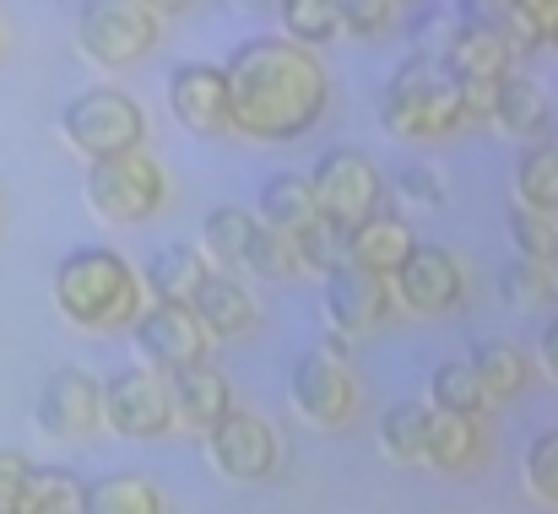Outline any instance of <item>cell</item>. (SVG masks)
I'll return each mask as SVG.
<instances>
[{
  "label": "cell",
  "instance_id": "26",
  "mask_svg": "<svg viewBox=\"0 0 558 514\" xmlns=\"http://www.w3.org/2000/svg\"><path fill=\"white\" fill-rule=\"evenodd\" d=\"M483 406H488V395H483V384L472 379L466 363H439V368H434V379H428V412L477 423Z\"/></svg>",
  "mask_w": 558,
  "mask_h": 514
},
{
  "label": "cell",
  "instance_id": "13",
  "mask_svg": "<svg viewBox=\"0 0 558 514\" xmlns=\"http://www.w3.org/2000/svg\"><path fill=\"white\" fill-rule=\"evenodd\" d=\"M390 287H396L401 304L417 309V315H450V309L461 304V266H456L445 249L417 244V249L396 266Z\"/></svg>",
  "mask_w": 558,
  "mask_h": 514
},
{
  "label": "cell",
  "instance_id": "37",
  "mask_svg": "<svg viewBox=\"0 0 558 514\" xmlns=\"http://www.w3.org/2000/svg\"><path fill=\"white\" fill-rule=\"evenodd\" d=\"M526 488H532L543 504L558 510V428L543 433V439L526 450Z\"/></svg>",
  "mask_w": 558,
  "mask_h": 514
},
{
  "label": "cell",
  "instance_id": "38",
  "mask_svg": "<svg viewBox=\"0 0 558 514\" xmlns=\"http://www.w3.org/2000/svg\"><path fill=\"white\" fill-rule=\"evenodd\" d=\"M337 22H342V33L379 38V33H390L396 5H390V0H337Z\"/></svg>",
  "mask_w": 558,
  "mask_h": 514
},
{
  "label": "cell",
  "instance_id": "15",
  "mask_svg": "<svg viewBox=\"0 0 558 514\" xmlns=\"http://www.w3.org/2000/svg\"><path fill=\"white\" fill-rule=\"evenodd\" d=\"M326 315H331V326L348 342H359V336H369L374 326H385L390 287L379 277H369V271H359V266H337L326 277Z\"/></svg>",
  "mask_w": 558,
  "mask_h": 514
},
{
  "label": "cell",
  "instance_id": "24",
  "mask_svg": "<svg viewBox=\"0 0 558 514\" xmlns=\"http://www.w3.org/2000/svg\"><path fill=\"white\" fill-rule=\"evenodd\" d=\"M82 488L87 482H76L60 466H27L16 514H82Z\"/></svg>",
  "mask_w": 558,
  "mask_h": 514
},
{
  "label": "cell",
  "instance_id": "35",
  "mask_svg": "<svg viewBox=\"0 0 558 514\" xmlns=\"http://www.w3.org/2000/svg\"><path fill=\"white\" fill-rule=\"evenodd\" d=\"M293 249H299V266H310V271H320V277H331L337 266H348V238L331 233L326 222H310V228L293 238Z\"/></svg>",
  "mask_w": 558,
  "mask_h": 514
},
{
  "label": "cell",
  "instance_id": "10",
  "mask_svg": "<svg viewBox=\"0 0 558 514\" xmlns=\"http://www.w3.org/2000/svg\"><path fill=\"white\" fill-rule=\"evenodd\" d=\"M293 406L315 423V428H337L353 412V374L342 363V352L331 346H310L293 363Z\"/></svg>",
  "mask_w": 558,
  "mask_h": 514
},
{
  "label": "cell",
  "instance_id": "31",
  "mask_svg": "<svg viewBox=\"0 0 558 514\" xmlns=\"http://www.w3.org/2000/svg\"><path fill=\"white\" fill-rule=\"evenodd\" d=\"M499 293L515 304V309H537L558 298V266H543V260H510L499 271Z\"/></svg>",
  "mask_w": 558,
  "mask_h": 514
},
{
  "label": "cell",
  "instance_id": "27",
  "mask_svg": "<svg viewBox=\"0 0 558 514\" xmlns=\"http://www.w3.org/2000/svg\"><path fill=\"white\" fill-rule=\"evenodd\" d=\"M477 423H466V417H439V412H428V439H423V461H434L439 472H461V466H472L477 461Z\"/></svg>",
  "mask_w": 558,
  "mask_h": 514
},
{
  "label": "cell",
  "instance_id": "45",
  "mask_svg": "<svg viewBox=\"0 0 558 514\" xmlns=\"http://www.w3.org/2000/svg\"><path fill=\"white\" fill-rule=\"evenodd\" d=\"M554 152H558V147H554Z\"/></svg>",
  "mask_w": 558,
  "mask_h": 514
},
{
  "label": "cell",
  "instance_id": "43",
  "mask_svg": "<svg viewBox=\"0 0 558 514\" xmlns=\"http://www.w3.org/2000/svg\"><path fill=\"white\" fill-rule=\"evenodd\" d=\"M0 49H5V27H0Z\"/></svg>",
  "mask_w": 558,
  "mask_h": 514
},
{
  "label": "cell",
  "instance_id": "22",
  "mask_svg": "<svg viewBox=\"0 0 558 514\" xmlns=\"http://www.w3.org/2000/svg\"><path fill=\"white\" fill-rule=\"evenodd\" d=\"M255 233H260L255 211H244V206H217V211H206V222H201V260H206V266H244Z\"/></svg>",
  "mask_w": 558,
  "mask_h": 514
},
{
  "label": "cell",
  "instance_id": "30",
  "mask_svg": "<svg viewBox=\"0 0 558 514\" xmlns=\"http://www.w3.org/2000/svg\"><path fill=\"white\" fill-rule=\"evenodd\" d=\"M423 439H428V406L401 401V406L385 412V423H379L385 455H396V461H423Z\"/></svg>",
  "mask_w": 558,
  "mask_h": 514
},
{
  "label": "cell",
  "instance_id": "36",
  "mask_svg": "<svg viewBox=\"0 0 558 514\" xmlns=\"http://www.w3.org/2000/svg\"><path fill=\"white\" fill-rule=\"evenodd\" d=\"M244 266H250V271H260V277H293V271H299V249H293V238H288V233L260 228V233H255V244H250V255H244Z\"/></svg>",
  "mask_w": 558,
  "mask_h": 514
},
{
  "label": "cell",
  "instance_id": "25",
  "mask_svg": "<svg viewBox=\"0 0 558 514\" xmlns=\"http://www.w3.org/2000/svg\"><path fill=\"white\" fill-rule=\"evenodd\" d=\"M82 514H163V499L147 477H98L82 488Z\"/></svg>",
  "mask_w": 558,
  "mask_h": 514
},
{
  "label": "cell",
  "instance_id": "42",
  "mask_svg": "<svg viewBox=\"0 0 558 514\" xmlns=\"http://www.w3.org/2000/svg\"><path fill=\"white\" fill-rule=\"evenodd\" d=\"M543 363L554 368V379H558V320L548 326V336H543Z\"/></svg>",
  "mask_w": 558,
  "mask_h": 514
},
{
  "label": "cell",
  "instance_id": "28",
  "mask_svg": "<svg viewBox=\"0 0 558 514\" xmlns=\"http://www.w3.org/2000/svg\"><path fill=\"white\" fill-rule=\"evenodd\" d=\"M466 368H472V379L483 384L488 401H505V395H515V390L526 384V363H521V352L505 346V342H483L472 357H466Z\"/></svg>",
  "mask_w": 558,
  "mask_h": 514
},
{
  "label": "cell",
  "instance_id": "18",
  "mask_svg": "<svg viewBox=\"0 0 558 514\" xmlns=\"http://www.w3.org/2000/svg\"><path fill=\"white\" fill-rule=\"evenodd\" d=\"M169 412L174 423L190 428V433H211L217 417L228 412V379L211 368V363H195L185 374L169 379Z\"/></svg>",
  "mask_w": 558,
  "mask_h": 514
},
{
  "label": "cell",
  "instance_id": "1",
  "mask_svg": "<svg viewBox=\"0 0 558 514\" xmlns=\"http://www.w3.org/2000/svg\"><path fill=\"white\" fill-rule=\"evenodd\" d=\"M222 82H228V114H233V131L255 136V142H293V136H310L326 114V98H331V82H326V65L288 44V38H244L228 65H222Z\"/></svg>",
  "mask_w": 558,
  "mask_h": 514
},
{
  "label": "cell",
  "instance_id": "7",
  "mask_svg": "<svg viewBox=\"0 0 558 514\" xmlns=\"http://www.w3.org/2000/svg\"><path fill=\"white\" fill-rule=\"evenodd\" d=\"M310 195H315V217L342 238L379 217V173L359 152H326L310 173Z\"/></svg>",
  "mask_w": 558,
  "mask_h": 514
},
{
  "label": "cell",
  "instance_id": "9",
  "mask_svg": "<svg viewBox=\"0 0 558 514\" xmlns=\"http://www.w3.org/2000/svg\"><path fill=\"white\" fill-rule=\"evenodd\" d=\"M206 450H211V466L233 482H260L277 472V433L266 428V417L255 412H222L217 428L206 433Z\"/></svg>",
  "mask_w": 558,
  "mask_h": 514
},
{
  "label": "cell",
  "instance_id": "39",
  "mask_svg": "<svg viewBox=\"0 0 558 514\" xmlns=\"http://www.w3.org/2000/svg\"><path fill=\"white\" fill-rule=\"evenodd\" d=\"M401 195L407 200H423V206H439L445 200V179L428 169V163H407L401 169Z\"/></svg>",
  "mask_w": 558,
  "mask_h": 514
},
{
  "label": "cell",
  "instance_id": "40",
  "mask_svg": "<svg viewBox=\"0 0 558 514\" xmlns=\"http://www.w3.org/2000/svg\"><path fill=\"white\" fill-rule=\"evenodd\" d=\"M461 87V120H494L499 82H456Z\"/></svg>",
  "mask_w": 558,
  "mask_h": 514
},
{
  "label": "cell",
  "instance_id": "17",
  "mask_svg": "<svg viewBox=\"0 0 558 514\" xmlns=\"http://www.w3.org/2000/svg\"><path fill=\"white\" fill-rule=\"evenodd\" d=\"M190 315H195V326L206 331V336H250L255 326H260V309H255V298L233 282V277H222V271H211L206 277V287L195 293V304H190Z\"/></svg>",
  "mask_w": 558,
  "mask_h": 514
},
{
  "label": "cell",
  "instance_id": "12",
  "mask_svg": "<svg viewBox=\"0 0 558 514\" xmlns=\"http://www.w3.org/2000/svg\"><path fill=\"white\" fill-rule=\"evenodd\" d=\"M169 109L174 120L185 125L190 136H228L233 131V114H228V82H222V65H180L169 76Z\"/></svg>",
  "mask_w": 558,
  "mask_h": 514
},
{
  "label": "cell",
  "instance_id": "3",
  "mask_svg": "<svg viewBox=\"0 0 558 514\" xmlns=\"http://www.w3.org/2000/svg\"><path fill=\"white\" fill-rule=\"evenodd\" d=\"M379 120L401 142H434L461 125V87L439 54H407L379 98Z\"/></svg>",
  "mask_w": 558,
  "mask_h": 514
},
{
  "label": "cell",
  "instance_id": "33",
  "mask_svg": "<svg viewBox=\"0 0 558 514\" xmlns=\"http://www.w3.org/2000/svg\"><path fill=\"white\" fill-rule=\"evenodd\" d=\"M483 22L499 33V44H505L510 54H532V49H543V44H548V33H543V22H537L532 0H505V5H494Z\"/></svg>",
  "mask_w": 558,
  "mask_h": 514
},
{
  "label": "cell",
  "instance_id": "11",
  "mask_svg": "<svg viewBox=\"0 0 558 514\" xmlns=\"http://www.w3.org/2000/svg\"><path fill=\"white\" fill-rule=\"evenodd\" d=\"M136 326V352L147 363V374H185L195 363H206V331L195 326L190 309H147L131 320Z\"/></svg>",
  "mask_w": 558,
  "mask_h": 514
},
{
  "label": "cell",
  "instance_id": "21",
  "mask_svg": "<svg viewBox=\"0 0 558 514\" xmlns=\"http://www.w3.org/2000/svg\"><path fill=\"white\" fill-rule=\"evenodd\" d=\"M206 277H211V266H206L201 249H190V244H174V249H163V255L147 260V287H153L158 304H169V309H190L195 293L206 287Z\"/></svg>",
  "mask_w": 558,
  "mask_h": 514
},
{
  "label": "cell",
  "instance_id": "8",
  "mask_svg": "<svg viewBox=\"0 0 558 514\" xmlns=\"http://www.w3.org/2000/svg\"><path fill=\"white\" fill-rule=\"evenodd\" d=\"M98 423H109L120 439H158L174 428V412H169V384L147 368H131V374H114L104 390H98Z\"/></svg>",
  "mask_w": 558,
  "mask_h": 514
},
{
  "label": "cell",
  "instance_id": "41",
  "mask_svg": "<svg viewBox=\"0 0 558 514\" xmlns=\"http://www.w3.org/2000/svg\"><path fill=\"white\" fill-rule=\"evenodd\" d=\"M22 477H27V461H22L16 450H0V514H16Z\"/></svg>",
  "mask_w": 558,
  "mask_h": 514
},
{
  "label": "cell",
  "instance_id": "29",
  "mask_svg": "<svg viewBox=\"0 0 558 514\" xmlns=\"http://www.w3.org/2000/svg\"><path fill=\"white\" fill-rule=\"evenodd\" d=\"M515 195H521V211H558V152L554 147H532L521 163H515Z\"/></svg>",
  "mask_w": 558,
  "mask_h": 514
},
{
  "label": "cell",
  "instance_id": "20",
  "mask_svg": "<svg viewBox=\"0 0 558 514\" xmlns=\"http://www.w3.org/2000/svg\"><path fill=\"white\" fill-rule=\"evenodd\" d=\"M255 222L271 228V233H288V238H299L310 222H320V217H315L310 179H304V173H271V179L260 184V195H255Z\"/></svg>",
  "mask_w": 558,
  "mask_h": 514
},
{
  "label": "cell",
  "instance_id": "14",
  "mask_svg": "<svg viewBox=\"0 0 558 514\" xmlns=\"http://www.w3.org/2000/svg\"><path fill=\"white\" fill-rule=\"evenodd\" d=\"M38 428L60 444L87 439L98 428V384L82 368H60L49 374V384L38 390Z\"/></svg>",
  "mask_w": 558,
  "mask_h": 514
},
{
  "label": "cell",
  "instance_id": "34",
  "mask_svg": "<svg viewBox=\"0 0 558 514\" xmlns=\"http://www.w3.org/2000/svg\"><path fill=\"white\" fill-rule=\"evenodd\" d=\"M510 238H515L521 260L558 266V222L554 217H543V211H515V217H510Z\"/></svg>",
  "mask_w": 558,
  "mask_h": 514
},
{
  "label": "cell",
  "instance_id": "23",
  "mask_svg": "<svg viewBox=\"0 0 558 514\" xmlns=\"http://www.w3.org/2000/svg\"><path fill=\"white\" fill-rule=\"evenodd\" d=\"M494 120H499L510 136L532 142V136H543V131H548V120H554V103H548V93H543L532 76H505V82H499Z\"/></svg>",
  "mask_w": 558,
  "mask_h": 514
},
{
  "label": "cell",
  "instance_id": "6",
  "mask_svg": "<svg viewBox=\"0 0 558 514\" xmlns=\"http://www.w3.org/2000/svg\"><path fill=\"white\" fill-rule=\"evenodd\" d=\"M163 169L142 152H125V158H104L87 169V200L104 222H147L163 211Z\"/></svg>",
  "mask_w": 558,
  "mask_h": 514
},
{
  "label": "cell",
  "instance_id": "4",
  "mask_svg": "<svg viewBox=\"0 0 558 514\" xmlns=\"http://www.w3.org/2000/svg\"><path fill=\"white\" fill-rule=\"evenodd\" d=\"M158 38H163V11L147 5V0H87V5H76V49L104 71L142 60Z\"/></svg>",
  "mask_w": 558,
  "mask_h": 514
},
{
  "label": "cell",
  "instance_id": "32",
  "mask_svg": "<svg viewBox=\"0 0 558 514\" xmlns=\"http://www.w3.org/2000/svg\"><path fill=\"white\" fill-rule=\"evenodd\" d=\"M282 27H288V44H299V49L326 44L342 33L337 0H282Z\"/></svg>",
  "mask_w": 558,
  "mask_h": 514
},
{
  "label": "cell",
  "instance_id": "19",
  "mask_svg": "<svg viewBox=\"0 0 558 514\" xmlns=\"http://www.w3.org/2000/svg\"><path fill=\"white\" fill-rule=\"evenodd\" d=\"M417 249V238H412V228L401 222V217H369L364 228H353L348 233V266H359V271H369V277H396V266L407 260Z\"/></svg>",
  "mask_w": 558,
  "mask_h": 514
},
{
  "label": "cell",
  "instance_id": "44",
  "mask_svg": "<svg viewBox=\"0 0 558 514\" xmlns=\"http://www.w3.org/2000/svg\"><path fill=\"white\" fill-rule=\"evenodd\" d=\"M554 49H558V33H554Z\"/></svg>",
  "mask_w": 558,
  "mask_h": 514
},
{
  "label": "cell",
  "instance_id": "2",
  "mask_svg": "<svg viewBox=\"0 0 558 514\" xmlns=\"http://www.w3.org/2000/svg\"><path fill=\"white\" fill-rule=\"evenodd\" d=\"M49 293H54V309L71 326H82V331H120V326L136 320L142 282H136L131 260L114 255V249H71L54 266Z\"/></svg>",
  "mask_w": 558,
  "mask_h": 514
},
{
  "label": "cell",
  "instance_id": "16",
  "mask_svg": "<svg viewBox=\"0 0 558 514\" xmlns=\"http://www.w3.org/2000/svg\"><path fill=\"white\" fill-rule=\"evenodd\" d=\"M445 71H450L456 82H505V71H510V49L499 44V33H494L483 16H466L461 27H450Z\"/></svg>",
  "mask_w": 558,
  "mask_h": 514
},
{
  "label": "cell",
  "instance_id": "5",
  "mask_svg": "<svg viewBox=\"0 0 558 514\" xmlns=\"http://www.w3.org/2000/svg\"><path fill=\"white\" fill-rule=\"evenodd\" d=\"M60 136L93 163L125 158L142 147V109L120 87H87L60 109Z\"/></svg>",
  "mask_w": 558,
  "mask_h": 514
}]
</instances>
